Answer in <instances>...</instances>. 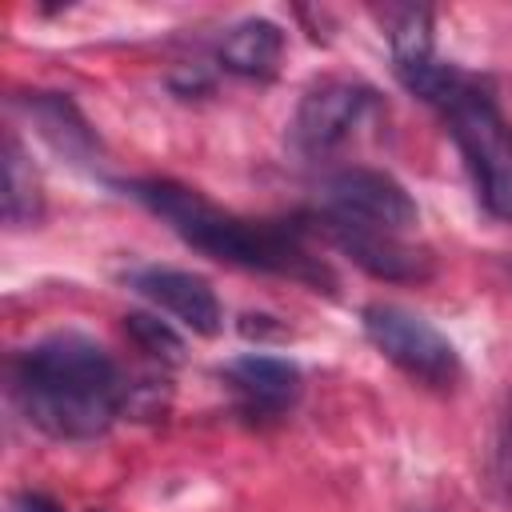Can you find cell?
<instances>
[{
  "label": "cell",
  "mask_w": 512,
  "mask_h": 512,
  "mask_svg": "<svg viewBox=\"0 0 512 512\" xmlns=\"http://www.w3.org/2000/svg\"><path fill=\"white\" fill-rule=\"evenodd\" d=\"M0 164H4V196H0L4 224L8 228H32V224H40V216H44V184H40V172L32 168L24 144L12 132L4 136Z\"/></svg>",
  "instance_id": "obj_12"
},
{
  "label": "cell",
  "mask_w": 512,
  "mask_h": 512,
  "mask_svg": "<svg viewBox=\"0 0 512 512\" xmlns=\"http://www.w3.org/2000/svg\"><path fill=\"white\" fill-rule=\"evenodd\" d=\"M128 284H132V292H140L160 312L176 316L196 336H216L224 328V308L216 300V288L196 272L148 264V268H132Z\"/></svg>",
  "instance_id": "obj_8"
},
{
  "label": "cell",
  "mask_w": 512,
  "mask_h": 512,
  "mask_svg": "<svg viewBox=\"0 0 512 512\" xmlns=\"http://www.w3.org/2000/svg\"><path fill=\"white\" fill-rule=\"evenodd\" d=\"M16 508H20V512H64L60 504H52V500H48V496H40V492H20Z\"/></svg>",
  "instance_id": "obj_15"
},
{
  "label": "cell",
  "mask_w": 512,
  "mask_h": 512,
  "mask_svg": "<svg viewBox=\"0 0 512 512\" xmlns=\"http://www.w3.org/2000/svg\"><path fill=\"white\" fill-rule=\"evenodd\" d=\"M360 324H364L368 344L388 364H396L404 376H412L428 388H448L460 380L456 344L420 312H408L400 304H368Z\"/></svg>",
  "instance_id": "obj_4"
},
{
  "label": "cell",
  "mask_w": 512,
  "mask_h": 512,
  "mask_svg": "<svg viewBox=\"0 0 512 512\" xmlns=\"http://www.w3.org/2000/svg\"><path fill=\"white\" fill-rule=\"evenodd\" d=\"M376 104V92L356 80H320L312 84L292 116V140L308 156H324L352 136L364 112Z\"/></svg>",
  "instance_id": "obj_7"
},
{
  "label": "cell",
  "mask_w": 512,
  "mask_h": 512,
  "mask_svg": "<svg viewBox=\"0 0 512 512\" xmlns=\"http://www.w3.org/2000/svg\"><path fill=\"white\" fill-rule=\"evenodd\" d=\"M12 400L24 420L56 440H96L128 408L124 384L104 344L84 332H52L12 356Z\"/></svg>",
  "instance_id": "obj_1"
},
{
  "label": "cell",
  "mask_w": 512,
  "mask_h": 512,
  "mask_svg": "<svg viewBox=\"0 0 512 512\" xmlns=\"http://www.w3.org/2000/svg\"><path fill=\"white\" fill-rule=\"evenodd\" d=\"M224 384L236 392L240 408L252 416H280L300 400L304 376L292 360L284 356H264V352H248L224 364Z\"/></svg>",
  "instance_id": "obj_9"
},
{
  "label": "cell",
  "mask_w": 512,
  "mask_h": 512,
  "mask_svg": "<svg viewBox=\"0 0 512 512\" xmlns=\"http://www.w3.org/2000/svg\"><path fill=\"white\" fill-rule=\"evenodd\" d=\"M120 188L132 200H140L152 216H160L188 248H196L220 264L288 276V280H300L316 292L336 288L332 268L320 256H312L300 228L272 224V220H244V216L224 212L220 204H212L208 196H200L196 188L176 184V180L152 176V180H124Z\"/></svg>",
  "instance_id": "obj_2"
},
{
  "label": "cell",
  "mask_w": 512,
  "mask_h": 512,
  "mask_svg": "<svg viewBox=\"0 0 512 512\" xmlns=\"http://www.w3.org/2000/svg\"><path fill=\"white\" fill-rule=\"evenodd\" d=\"M316 228L328 236L332 248H340L356 268H364L376 280H392V284H420L432 276V252L404 240L400 232H384V228H360L348 220H332L324 212H316Z\"/></svg>",
  "instance_id": "obj_6"
},
{
  "label": "cell",
  "mask_w": 512,
  "mask_h": 512,
  "mask_svg": "<svg viewBox=\"0 0 512 512\" xmlns=\"http://www.w3.org/2000/svg\"><path fill=\"white\" fill-rule=\"evenodd\" d=\"M440 112L472 172L484 212L496 220H512V124L504 120L496 100L468 76L448 92Z\"/></svg>",
  "instance_id": "obj_3"
},
{
  "label": "cell",
  "mask_w": 512,
  "mask_h": 512,
  "mask_svg": "<svg viewBox=\"0 0 512 512\" xmlns=\"http://www.w3.org/2000/svg\"><path fill=\"white\" fill-rule=\"evenodd\" d=\"M20 108L28 112V120L36 124V132L48 140L52 152H60L68 164L100 172V140L92 132V124L84 120V112L64 96V92H28L20 100Z\"/></svg>",
  "instance_id": "obj_10"
},
{
  "label": "cell",
  "mask_w": 512,
  "mask_h": 512,
  "mask_svg": "<svg viewBox=\"0 0 512 512\" xmlns=\"http://www.w3.org/2000/svg\"><path fill=\"white\" fill-rule=\"evenodd\" d=\"M284 56V32L280 24L264 20V16H248L240 24H232L216 48V60L224 72L248 76V80H272Z\"/></svg>",
  "instance_id": "obj_11"
},
{
  "label": "cell",
  "mask_w": 512,
  "mask_h": 512,
  "mask_svg": "<svg viewBox=\"0 0 512 512\" xmlns=\"http://www.w3.org/2000/svg\"><path fill=\"white\" fill-rule=\"evenodd\" d=\"M320 212L332 220H348L360 228L408 232L420 224V208L408 188L380 168H336L320 180Z\"/></svg>",
  "instance_id": "obj_5"
},
{
  "label": "cell",
  "mask_w": 512,
  "mask_h": 512,
  "mask_svg": "<svg viewBox=\"0 0 512 512\" xmlns=\"http://www.w3.org/2000/svg\"><path fill=\"white\" fill-rule=\"evenodd\" d=\"M124 332L152 360H160V364H184V340L160 316H152V312H128L124 316Z\"/></svg>",
  "instance_id": "obj_13"
},
{
  "label": "cell",
  "mask_w": 512,
  "mask_h": 512,
  "mask_svg": "<svg viewBox=\"0 0 512 512\" xmlns=\"http://www.w3.org/2000/svg\"><path fill=\"white\" fill-rule=\"evenodd\" d=\"M496 472H500V484L512 492V412H508L504 432H500V448H496Z\"/></svg>",
  "instance_id": "obj_14"
}]
</instances>
